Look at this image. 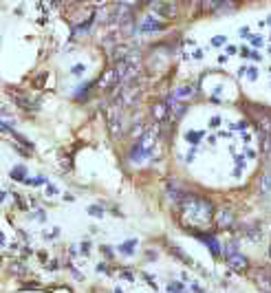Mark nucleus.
Instances as JSON below:
<instances>
[{
    "label": "nucleus",
    "instance_id": "obj_12",
    "mask_svg": "<svg viewBox=\"0 0 271 293\" xmlns=\"http://www.w3.org/2000/svg\"><path fill=\"white\" fill-rule=\"evenodd\" d=\"M97 3H106V0H97Z\"/></svg>",
    "mask_w": 271,
    "mask_h": 293
},
{
    "label": "nucleus",
    "instance_id": "obj_3",
    "mask_svg": "<svg viewBox=\"0 0 271 293\" xmlns=\"http://www.w3.org/2000/svg\"><path fill=\"white\" fill-rule=\"evenodd\" d=\"M194 95V86H181V89L174 91V99H183V97H192Z\"/></svg>",
    "mask_w": 271,
    "mask_h": 293
},
{
    "label": "nucleus",
    "instance_id": "obj_11",
    "mask_svg": "<svg viewBox=\"0 0 271 293\" xmlns=\"http://www.w3.org/2000/svg\"><path fill=\"white\" fill-rule=\"evenodd\" d=\"M265 192H271V177L265 179Z\"/></svg>",
    "mask_w": 271,
    "mask_h": 293
},
{
    "label": "nucleus",
    "instance_id": "obj_10",
    "mask_svg": "<svg viewBox=\"0 0 271 293\" xmlns=\"http://www.w3.org/2000/svg\"><path fill=\"white\" fill-rule=\"evenodd\" d=\"M212 45H214V47H221V45H225V38H223V35H218V38L212 40Z\"/></svg>",
    "mask_w": 271,
    "mask_h": 293
},
{
    "label": "nucleus",
    "instance_id": "obj_7",
    "mask_svg": "<svg viewBox=\"0 0 271 293\" xmlns=\"http://www.w3.org/2000/svg\"><path fill=\"white\" fill-rule=\"evenodd\" d=\"M203 243H205V245H210V247H212V252H214V256H218V252H221V247H218V245H216V238H212V236H207V238H205V240H203Z\"/></svg>",
    "mask_w": 271,
    "mask_h": 293
},
{
    "label": "nucleus",
    "instance_id": "obj_8",
    "mask_svg": "<svg viewBox=\"0 0 271 293\" xmlns=\"http://www.w3.org/2000/svg\"><path fill=\"white\" fill-rule=\"evenodd\" d=\"M161 13H163V16H174L177 9H174V5H163L161 7Z\"/></svg>",
    "mask_w": 271,
    "mask_h": 293
},
{
    "label": "nucleus",
    "instance_id": "obj_2",
    "mask_svg": "<svg viewBox=\"0 0 271 293\" xmlns=\"http://www.w3.org/2000/svg\"><path fill=\"white\" fill-rule=\"evenodd\" d=\"M168 111H170V117H174V119H181V115L185 113V106L179 104V99H170L168 101Z\"/></svg>",
    "mask_w": 271,
    "mask_h": 293
},
{
    "label": "nucleus",
    "instance_id": "obj_4",
    "mask_svg": "<svg viewBox=\"0 0 271 293\" xmlns=\"http://www.w3.org/2000/svg\"><path fill=\"white\" fill-rule=\"evenodd\" d=\"M141 29H143V31H159V29H161V23H157V20L148 18V20H143Z\"/></svg>",
    "mask_w": 271,
    "mask_h": 293
},
{
    "label": "nucleus",
    "instance_id": "obj_1",
    "mask_svg": "<svg viewBox=\"0 0 271 293\" xmlns=\"http://www.w3.org/2000/svg\"><path fill=\"white\" fill-rule=\"evenodd\" d=\"M225 260L230 262V265L234 267V269H245L247 267V260H245V256H240V254H236L232 247H227L225 249Z\"/></svg>",
    "mask_w": 271,
    "mask_h": 293
},
{
    "label": "nucleus",
    "instance_id": "obj_9",
    "mask_svg": "<svg viewBox=\"0 0 271 293\" xmlns=\"http://www.w3.org/2000/svg\"><path fill=\"white\" fill-rule=\"evenodd\" d=\"M13 177H16V179H23L25 177V168H13Z\"/></svg>",
    "mask_w": 271,
    "mask_h": 293
},
{
    "label": "nucleus",
    "instance_id": "obj_5",
    "mask_svg": "<svg viewBox=\"0 0 271 293\" xmlns=\"http://www.w3.org/2000/svg\"><path fill=\"white\" fill-rule=\"evenodd\" d=\"M165 108H168V104H157V106H152V115H157V119H163Z\"/></svg>",
    "mask_w": 271,
    "mask_h": 293
},
{
    "label": "nucleus",
    "instance_id": "obj_6",
    "mask_svg": "<svg viewBox=\"0 0 271 293\" xmlns=\"http://www.w3.org/2000/svg\"><path fill=\"white\" fill-rule=\"evenodd\" d=\"M201 137H203V133H201V130H190V133L185 135V139H187V141H192V143L201 141Z\"/></svg>",
    "mask_w": 271,
    "mask_h": 293
}]
</instances>
